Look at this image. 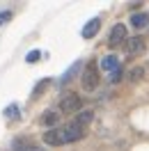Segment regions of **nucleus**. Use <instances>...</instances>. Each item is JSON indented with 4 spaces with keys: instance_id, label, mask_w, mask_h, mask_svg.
I'll return each instance as SVG.
<instances>
[{
    "instance_id": "1",
    "label": "nucleus",
    "mask_w": 149,
    "mask_h": 151,
    "mask_svg": "<svg viewBox=\"0 0 149 151\" xmlns=\"http://www.w3.org/2000/svg\"><path fill=\"white\" fill-rule=\"evenodd\" d=\"M80 83H83L85 92H94L96 85H99V66L94 62H87L83 69V76H80Z\"/></svg>"
},
{
    "instance_id": "2",
    "label": "nucleus",
    "mask_w": 149,
    "mask_h": 151,
    "mask_svg": "<svg viewBox=\"0 0 149 151\" xmlns=\"http://www.w3.org/2000/svg\"><path fill=\"white\" fill-rule=\"evenodd\" d=\"M80 105H83L80 96L69 94V96H64V99L60 101V112H64V114H74V112H78V110H80Z\"/></svg>"
},
{
    "instance_id": "3",
    "label": "nucleus",
    "mask_w": 149,
    "mask_h": 151,
    "mask_svg": "<svg viewBox=\"0 0 149 151\" xmlns=\"http://www.w3.org/2000/svg\"><path fill=\"white\" fill-rule=\"evenodd\" d=\"M124 39H129V37H126V25H124V23H117V25H112L110 35H108V44L115 48V46H119Z\"/></svg>"
},
{
    "instance_id": "4",
    "label": "nucleus",
    "mask_w": 149,
    "mask_h": 151,
    "mask_svg": "<svg viewBox=\"0 0 149 151\" xmlns=\"http://www.w3.org/2000/svg\"><path fill=\"white\" fill-rule=\"evenodd\" d=\"M62 131H64V140L67 142H76V140H80V137H85V128L80 124H76V122L67 124Z\"/></svg>"
},
{
    "instance_id": "5",
    "label": "nucleus",
    "mask_w": 149,
    "mask_h": 151,
    "mask_svg": "<svg viewBox=\"0 0 149 151\" xmlns=\"http://www.w3.org/2000/svg\"><path fill=\"white\" fill-rule=\"evenodd\" d=\"M44 142L46 144H51V147H60V144H67V140H64V131L62 128H51V131H46L44 133Z\"/></svg>"
},
{
    "instance_id": "6",
    "label": "nucleus",
    "mask_w": 149,
    "mask_h": 151,
    "mask_svg": "<svg viewBox=\"0 0 149 151\" xmlns=\"http://www.w3.org/2000/svg\"><path fill=\"white\" fill-rule=\"evenodd\" d=\"M145 37H140V35H135V37H131L129 41H126V53H129L131 57H135V55H140L142 50H145Z\"/></svg>"
},
{
    "instance_id": "7",
    "label": "nucleus",
    "mask_w": 149,
    "mask_h": 151,
    "mask_svg": "<svg viewBox=\"0 0 149 151\" xmlns=\"http://www.w3.org/2000/svg\"><path fill=\"white\" fill-rule=\"evenodd\" d=\"M131 25L138 28V30L147 28L149 25V12H135V14H131Z\"/></svg>"
},
{
    "instance_id": "8",
    "label": "nucleus",
    "mask_w": 149,
    "mask_h": 151,
    "mask_svg": "<svg viewBox=\"0 0 149 151\" xmlns=\"http://www.w3.org/2000/svg\"><path fill=\"white\" fill-rule=\"evenodd\" d=\"M101 69H103V71H108V73H115L117 69H122V66H119V57H117V55H106L101 60Z\"/></svg>"
},
{
    "instance_id": "9",
    "label": "nucleus",
    "mask_w": 149,
    "mask_h": 151,
    "mask_svg": "<svg viewBox=\"0 0 149 151\" xmlns=\"http://www.w3.org/2000/svg\"><path fill=\"white\" fill-rule=\"evenodd\" d=\"M99 28H101V21H99V19L87 21V23H85V28H83V39H92V37H96Z\"/></svg>"
},
{
    "instance_id": "10",
    "label": "nucleus",
    "mask_w": 149,
    "mask_h": 151,
    "mask_svg": "<svg viewBox=\"0 0 149 151\" xmlns=\"http://www.w3.org/2000/svg\"><path fill=\"white\" fill-rule=\"evenodd\" d=\"M12 147H14V151H41L37 144H32V142L25 140V137H16Z\"/></svg>"
},
{
    "instance_id": "11",
    "label": "nucleus",
    "mask_w": 149,
    "mask_h": 151,
    "mask_svg": "<svg viewBox=\"0 0 149 151\" xmlns=\"http://www.w3.org/2000/svg\"><path fill=\"white\" fill-rule=\"evenodd\" d=\"M92 119H94V112H92V110H83V112H78V114H76V119H74V122H76V124H80L83 128H87Z\"/></svg>"
},
{
    "instance_id": "12",
    "label": "nucleus",
    "mask_w": 149,
    "mask_h": 151,
    "mask_svg": "<svg viewBox=\"0 0 149 151\" xmlns=\"http://www.w3.org/2000/svg\"><path fill=\"white\" fill-rule=\"evenodd\" d=\"M39 124H44V126H51V128H55L57 124V112H53V110H48L41 119H39Z\"/></svg>"
},
{
    "instance_id": "13",
    "label": "nucleus",
    "mask_w": 149,
    "mask_h": 151,
    "mask_svg": "<svg viewBox=\"0 0 149 151\" xmlns=\"http://www.w3.org/2000/svg\"><path fill=\"white\" fill-rule=\"evenodd\" d=\"M78 69H80V62H76V64H71V69H69V71H67V73L62 76V78H60V85H64V83H69V78H71V76H74L76 71H78Z\"/></svg>"
},
{
    "instance_id": "14",
    "label": "nucleus",
    "mask_w": 149,
    "mask_h": 151,
    "mask_svg": "<svg viewBox=\"0 0 149 151\" xmlns=\"http://www.w3.org/2000/svg\"><path fill=\"white\" fill-rule=\"evenodd\" d=\"M5 117H7V119H16V117H19V105H9V108H5Z\"/></svg>"
},
{
    "instance_id": "15",
    "label": "nucleus",
    "mask_w": 149,
    "mask_h": 151,
    "mask_svg": "<svg viewBox=\"0 0 149 151\" xmlns=\"http://www.w3.org/2000/svg\"><path fill=\"white\" fill-rule=\"evenodd\" d=\"M39 60H41V53H39V50H30L28 57H25L28 64H35V62H39Z\"/></svg>"
},
{
    "instance_id": "16",
    "label": "nucleus",
    "mask_w": 149,
    "mask_h": 151,
    "mask_svg": "<svg viewBox=\"0 0 149 151\" xmlns=\"http://www.w3.org/2000/svg\"><path fill=\"white\" fill-rule=\"evenodd\" d=\"M142 73H145V69H142V66H138V69H133V71H131V80H140V78H142Z\"/></svg>"
},
{
    "instance_id": "17",
    "label": "nucleus",
    "mask_w": 149,
    "mask_h": 151,
    "mask_svg": "<svg viewBox=\"0 0 149 151\" xmlns=\"http://www.w3.org/2000/svg\"><path fill=\"white\" fill-rule=\"evenodd\" d=\"M48 85V80H41V83H39L37 87H35V92H32V96H35V99H37L39 94H41V92H44V87Z\"/></svg>"
},
{
    "instance_id": "18",
    "label": "nucleus",
    "mask_w": 149,
    "mask_h": 151,
    "mask_svg": "<svg viewBox=\"0 0 149 151\" xmlns=\"http://www.w3.org/2000/svg\"><path fill=\"white\" fill-rule=\"evenodd\" d=\"M12 19V12H0V25H5Z\"/></svg>"
},
{
    "instance_id": "19",
    "label": "nucleus",
    "mask_w": 149,
    "mask_h": 151,
    "mask_svg": "<svg viewBox=\"0 0 149 151\" xmlns=\"http://www.w3.org/2000/svg\"><path fill=\"white\" fill-rule=\"evenodd\" d=\"M122 80V69H117L115 73H110V83H119Z\"/></svg>"
}]
</instances>
